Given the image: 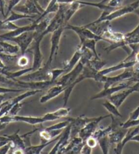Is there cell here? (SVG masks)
I'll use <instances>...</instances> for the list:
<instances>
[{"label": "cell", "mask_w": 139, "mask_h": 154, "mask_svg": "<svg viewBox=\"0 0 139 154\" xmlns=\"http://www.w3.org/2000/svg\"><path fill=\"white\" fill-rule=\"evenodd\" d=\"M138 7L139 0H137V1L133 2L132 4L127 5V6L119 7L111 12L103 11L100 16V17L97 20L93 21V22L90 23H88V25H94V24L104 22V21L111 22V20L117 19V18L122 17L123 16H125L128 14H130V13L134 12V10L137 9Z\"/></svg>", "instance_id": "6da1fadb"}, {"label": "cell", "mask_w": 139, "mask_h": 154, "mask_svg": "<svg viewBox=\"0 0 139 154\" xmlns=\"http://www.w3.org/2000/svg\"><path fill=\"white\" fill-rule=\"evenodd\" d=\"M50 67L47 65L42 66L41 67L36 71H31L23 76L20 77L18 79L25 82H44L51 81V74H50Z\"/></svg>", "instance_id": "7a4b0ae2"}, {"label": "cell", "mask_w": 139, "mask_h": 154, "mask_svg": "<svg viewBox=\"0 0 139 154\" xmlns=\"http://www.w3.org/2000/svg\"><path fill=\"white\" fill-rule=\"evenodd\" d=\"M37 35L36 31H26V32L20 34L18 36L14 37L8 39L7 41H11L15 42L20 48L21 55L25 54L29 46L33 43L35 38Z\"/></svg>", "instance_id": "3957f363"}, {"label": "cell", "mask_w": 139, "mask_h": 154, "mask_svg": "<svg viewBox=\"0 0 139 154\" xmlns=\"http://www.w3.org/2000/svg\"><path fill=\"white\" fill-rule=\"evenodd\" d=\"M84 63L80 60L77 65L71 71L61 75L55 82V84L60 85L64 87H67L69 85L73 84L78 78L80 73L82 72L84 67Z\"/></svg>", "instance_id": "277c9868"}, {"label": "cell", "mask_w": 139, "mask_h": 154, "mask_svg": "<svg viewBox=\"0 0 139 154\" xmlns=\"http://www.w3.org/2000/svg\"><path fill=\"white\" fill-rule=\"evenodd\" d=\"M65 29H70L73 31L80 39V42H84L85 39H95L97 42L98 41H105L103 37L96 34L94 31L91 30L90 29L86 27L85 26H75L67 24L65 26Z\"/></svg>", "instance_id": "5b68a950"}, {"label": "cell", "mask_w": 139, "mask_h": 154, "mask_svg": "<svg viewBox=\"0 0 139 154\" xmlns=\"http://www.w3.org/2000/svg\"><path fill=\"white\" fill-rule=\"evenodd\" d=\"M134 75L133 70H125L124 72L116 76H107L102 75L100 77L99 82L104 84L103 89L113 86L114 85L121 83V82L130 80Z\"/></svg>", "instance_id": "8992f818"}, {"label": "cell", "mask_w": 139, "mask_h": 154, "mask_svg": "<svg viewBox=\"0 0 139 154\" xmlns=\"http://www.w3.org/2000/svg\"><path fill=\"white\" fill-rule=\"evenodd\" d=\"M111 115L110 113L109 115L100 116V117H96V118H92V120H90L89 122L85 124V125L83 127V128L80 130L79 132L78 135L80 138H82L84 141L85 142L88 138L92 136L93 134L94 133L95 131H97L98 128V125L100 122L103 120L104 119L111 118Z\"/></svg>", "instance_id": "52a82bcc"}, {"label": "cell", "mask_w": 139, "mask_h": 154, "mask_svg": "<svg viewBox=\"0 0 139 154\" xmlns=\"http://www.w3.org/2000/svg\"><path fill=\"white\" fill-rule=\"evenodd\" d=\"M14 10L23 14L37 16H41L45 10L39 5L38 0H26L25 4L21 6H17Z\"/></svg>", "instance_id": "ba28073f"}, {"label": "cell", "mask_w": 139, "mask_h": 154, "mask_svg": "<svg viewBox=\"0 0 139 154\" xmlns=\"http://www.w3.org/2000/svg\"><path fill=\"white\" fill-rule=\"evenodd\" d=\"M136 92H139V82H136V84L133 86L128 87L127 88H125L116 94L111 95V97L108 98V99L113 103L117 108H119L128 96Z\"/></svg>", "instance_id": "9c48e42d"}, {"label": "cell", "mask_w": 139, "mask_h": 154, "mask_svg": "<svg viewBox=\"0 0 139 154\" xmlns=\"http://www.w3.org/2000/svg\"><path fill=\"white\" fill-rule=\"evenodd\" d=\"M44 37L45 36L43 35L42 33L37 32V35L33 42V44L32 46V50H33V65L31 67L33 69V71L38 69L42 66L43 55L41 52V48H40V45H41V42Z\"/></svg>", "instance_id": "30bf717a"}, {"label": "cell", "mask_w": 139, "mask_h": 154, "mask_svg": "<svg viewBox=\"0 0 139 154\" xmlns=\"http://www.w3.org/2000/svg\"><path fill=\"white\" fill-rule=\"evenodd\" d=\"M71 126L70 124V125L64 129L62 133L60 134L59 139L57 140L54 147L50 151L49 154H60L64 153V151L71 140Z\"/></svg>", "instance_id": "8fae6325"}, {"label": "cell", "mask_w": 139, "mask_h": 154, "mask_svg": "<svg viewBox=\"0 0 139 154\" xmlns=\"http://www.w3.org/2000/svg\"><path fill=\"white\" fill-rule=\"evenodd\" d=\"M64 30H65V27L62 26V27H60L59 29L56 30L52 33L51 39H50V42H51V46H50V56L48 60L46 63H45V65L49 66V67H51L52 63L55 57V55L57 54L58 50H59V44L60 38Z\"/></svg>", "instance_id": "7c38bea8"}, {"label": "cell", "mask_w": 139, "mask_h": 154, "mask_svg": "<svg viewBox=\"0 0 139 154\" xmlns=\"http://www.w3.org/2000/svg\"><path fill=\"white\" fill-rule=\"evenodd\" d=\"M132 82L131 81H125L121 82V83L117 84L116 85H114L113 86H111L106 89H103L100 92H98L97 94H95L94 96H93L91 98V100H96V99H105V98H108L111 97V95L117 93L121 90H124L125 88L130 87V84Z\"/></svg>", "instance_id": "4fadbf2b"}, {"label": "cell", "mask_w": 139, "mask_h": 154, "mask_svg": "<svg viewBox=\"0 0 139 154\" xmlns=\"http://www.w3.org/2000/svg\"><path fill=\"white\" fill-rule=\"evenodd\" d=\"M37 25H38V23H37L33 21V23H31V25L23 26H18V27L17 29H16L15 30L10 31L9 32L2 34V35H0V39H1V40L7 41L8 39L10 38L18 36L19 35H20V34L26 32V31H36Z\"/></svg>", "instance_id": "5bb4252c"}, {"label": "cell", "mask_w": 139, "mask_h": 154, "mask_svg": "<svg viewBox=\"0 0 139 154\" xmlns=\"http://www.w3.org/2000/svg\"><path fill=\"white\" fill-rule=\"evenodd\" d=\"M92 118H87L84 116H80L78 118H69L71 121V139L78 135L79 132L88 122L92 120Z\"/></svg>", "instance_id": "9a60e30c"}, {"label": "cell", "mask_w": 139, "mask_h": 154, "mask_svg": "<svg viewBox=\"0 0 139 154\" xmlns=\"http://www.w3.org/2000/svg\"><path fill=\"white\" fill-rule=\"evenodd\" d=\"M136 63V60H130V61H125L123 60L119 64L116 65L114 66H111L110 67L103 69L98 72V75H107L108 74L115 72L118 70L121 69H127L132 68L134 65Z\"/></svg>", "instance_id": "2e32d148"}, {"label": "cell", "mask_w": 139, "mask_h": 154, "mask_svg": "<svg viewBox=\"0 0 139 154\" xmlns=\"http://www.w3.org/2000/svg\"><path fill=\"white\" fill-rule=\"evenodd\" d=\"M138 133H139V126L128 128L126 133L125 134V137L122 140V142L117 143L116 147L114 148V153L116 154H121L122 153L123 149H124L125 145L127 143L130 141L132 138Z\"/></svg>", "instance_id": "e0dca14e"}, {"label": "cell", "mask_w": 139, "mask_h": 154, "mask_svg": "<svg viewBox=\"0 0 139 154\" xmlns=\"http://www.w3.org/2000/svg\"><path fill=\"white\" fill-rule=\"evenodd\" d=\"M66 89V87H64L58 84H54L52 86V87L48 90L46 93L40 98L39 102L42 104H44V103H47L49 100L54 99L58 95H60L63 92H65Z\"/></svg>", "instance_id": "ac0fdd59"}, {"label": "cell", "mask_w": 139, "mask_h": 154, "mask_svg": "<svg viewBox=\"0 0 139 154\" xmlns=\"http://www.w3.org/2000/svg\"><path fill=\"white\" fill-rule=\"evenodd\" d=\"M85 143L83 140L82 138L79 136H76L72 138L70 143H69L67 147L64 151L63 153H71V154H77L81 153L83 146Z\"/></svg>", "instance_id": "d6986e66"}, {"label": "cell", "mask_w": 139, "mask_h": 154, "mask_svg": "<svg viewBox=\"0 0 139 154\" xmlns=\"http://www.w3.org/2000/svg\"><path fill=\"white\" fill-rule=\"evenodd\" d=\"M119 126V123L116 124L114 129L108 135L109 141H110L111 145L113 144L117 145V143H119L120 142H122V140H123V139H124V137H125V134L128 131V129L122 128L121 127H119V128H118Z\"/></svg>", "instance_id": "ffe728a7"}, {"label": "cell", "mask_w": 139, "mask_h": 154, "mask_svg": "<svg viewBox=\"0 0 139 154\" xmlns=\"http://www.w3.org/2000/svg\"><path fill=\"white\" fill-rule=\"evenodd\" d=\"M83 54V50L81 46H78L76 50V51L74 52L73 55L72 56L71 58L69 60L66 61L65 65H64L63 68L65 69V73L71 71L77 65V63L79 62L81 59L82 56Z\"/></svg>", "instance_id": "44dd1931"}, {"label": "cell", "mask_w": 139, "mask_h": 154, "mask_svg": "<svg viewBox=\"0 0 139 154\" xmlns=\"http://www.w3.org/2000/svg\"><path fill=\"white\" fill-rule=\"evenodd\" d=\"M123 44H124V48L130 45L139 44V24L132 31L124 34Z\"/></svg>", "instance_id": "7402d4cb"}, {"label": "cell", "mask_w": 139, "mask_h": 154, "mask_svg": "<svg viewBox=\"0 0 139 154\" xmlns=\"http://www.w3.org/2000/svg\"><path fill=\"white\" fill-rule=\"evenodd\" d=\"M60 136V134L58 135V137L54 138V139H53L52 140H50V141H48V142H45V143L42 142L38 145H30V146H28V147H26V148L25 149V153H27V154H40V153H42V151L44 150V149L47 147V146H48L49 145H50L52 143H54V141H57L58 139H59Z\"/></svg>", "instance_id": "603a6c76"}, {"label": "cell", "mask_w": 139, "mask_h": 154, "mask_svg": "<svg viewBox=\"0 0 139 154\" xmlns=\"http://www.w3.org/2000/svg\"><path fill=\"white\" fill-rule=\"evenodd\" d=\"M83 6H84L79 3L78 0H76L73 3L67 5L65 11V21L66 25H67L73 16Z\"/></svg>", "instance_id": "cb8c5ba5"}, {"label": "cell", "mask_w": 139, "mask_h": 154, "mask_svg": "<svg viewBox=\"0 0 139 154\" xmlns=\"http://www.w3.org/2000/svg\"><path fill=\"white\" fill-rule=\"evenodd\" d=\"M18 132H19V130H18L17 132H16L14 134L11 135L5 134L4 136H6L10 140L11 143V148H21L25 149L26 146L25 145L22 136H20L18 134Z\"/></svg>", "instance_id": "d4e9b609"}, {"label": "cell", "mask_w": 139, "mask_h": 154, "mask_svg": "<svg viewBox=\"0 0 139 154\" xmlns=\"http://www.w3.org/2000/svg\"><path fill=\"white\" fill-rule=\"evenodd\" d=\"M0 46L2 48L0 50V52L6 53L7 54L17 55L20 52V48L18 45H12L4 40L0 41Z\"/></svg>", "instance_id": "484cf974"}, {"label": "cell", "mask_w": 139, "mask_h": 154, "mask_svg": "<svg viewBox=\"0 0 139 154\" xmlns=\"http://www.w3.org/2000/svg\"><path fill=\"white\" fill-rule=\"evenodd\" d=\"M36 17H37V15H29L20 12L17 13L12 10L11 14L8 17L6 18V19L2 20V22H14V21L20 19H25V18H26V19H33V18H36Z\"/></svg>", "instance_id": "4316f807"}, {"label": "cell", "mask_w": 139, "mask_h": 154, "mask_svg": "<svg viewBox=\"0 0 139 154\" xmlns=\"http://www.w3.org/2000/svg\"><path fill=\"white\" fill-rule=\"evenodd\" d=\"M102 105L105 108V109L111 115L115 117H119V118L122 117V114L120 113L119 111L118 108H117L116 106L109 99L105 100L104 103H103Z\"/></svg>", "instance_id": "83f0119b"}, {"label": "cell", "mask_w": 139, "mask_h": 154, "mask_svg": "<svg viewBox=\"0 0 139 154\" xmlns=\"http://www.w3.org/2000/svg\"><path fill=\"white\" fill-rule=\"evenodd\" d=\"M97 41L95 40V39H85L84 42H80L79 46L82 47L86 48L89 49L90 51L93 52V54H94L95 57L97 58H100L99 55L98 54L97 52V48H96V46H97Z\"/></svg>", "instance_id": "f1b7e54d"}, {"label": "cell", "mask_w": 139, "mask_h": 154, "mask_svg": "<svg viewBox=\"0 0 139 154\" xmlns=\"http://www.w3.org/2000/svg\"><path fill=\"white\" fill-rule=\"evenodd\" d=\"M98 145L100 146L101 150H102V152L104 154L109 153V147H110L111 144L110 141H109L108 135L107 136L103 137L98 139Z\"/></svg>", "instance_id": "f546056e"}, {"label": "cell", "mask_w": 139, "mask_h": 154, "mask_svg": "<svg viewBox=\"0 0 139 154\" xmlns=\"http://www.w3.org/2000/svg\"><path fill=\"white\" fill-rule=\"evenodd\" d=\"M71 111L70 108H67L66 107H63L62 108L58 109L57 110L53 111L54 115L57 117L58 119L65 118L69 116V113Z\"/></svg>", "instance_id": "4dcf8cb0"}, {"label": "cell", "mask_w": 139, "mask_h": 154, "mask_svg": "<svg viewBox=\"0 0 139 154\" xmlns=\"http://www.w3.org/2000/svg\"><path fill=\"white\" fill-rule=\"evenodd\" d=\"M119 126L122 128L128 129L132 127L139 126V118L136 119H128L126 122L124 123H119Z\"/></svg>", "instance_id": "1f68e13d"}, {"label": "cell", "mask_w": 139, "mask_h": 154, "mask_svg": "<svg viewBox=\"0 0 139 154\" xmlns=\"http://www.w3.org/2000/svg\"><path fill=\"white\" fill-rule=\"evenodd\" d=\"M65 73V69L63 67L62 69H55L50 70L51 74V81L56 82V81L60 78V77Z\"/></svg>", "instance_id": "d6a6232c"}, {"label": "cell", "mask_w": 139, "mask_h": 154, "mask_svg": "<svg viewBox=\"0 0 139 154\" xmlns=\"http://www.w3.org/2000/svg\"><path fill=\"white\" fill-rule=\"evenodd\" d=\"M29 59L25 54L21 55L17 59V65L21 67H25L29 65Z\"/></svg>", "instance_id": "836d02e7"}, {"label": "cell", "mask_w": 139, "mask_h": 154, "mask_svg": "<svg viewBox=\"0 0 139 154\" xmlns=\"http://www.w3.org/2000/svg\"><path fill=\"white\" fill-rule=\"evenodd\" d=\"M23 103H18L17 104H15L13 107H12L11 109L10 110V111L8 112V115L10 116H17V114L19 112L20 110L22 109L23 107Z\"/></svg>", "instance_id": "e575fe53"}, {"label": "cell", "mask_w": 139, "mask_h": 154, "mask_svg": "<svg viewBox=\"0 0 139 154\" xmlns=\"http://www.w3.org/2000/svg\"><path fill=\"white\" fill-rule=\"evenodd\" d=\"M20 1H21V0H10L8 6L7 12L6 14V17H5V18L6 17V16L10 12H11L12 10H13V9L14 8V7L17 6Z\"/></svg>", "instance_id": "d590c367"}, {"label": "cell", "mask_w": 139, "mask_h": 154, "mask_svg": "<svg viewBox=\"0 0 139 154\" xmlns=\"http://www.w3.org/2000/svg\"><path fill=\"white\" fill-rule=\"evenodd\" d=\"M85 143H86V145H88L89 147L93 149L97 146L98 140L95 137H94L93 136H91L88 138L86 140H85Z\"/></svg>", "instance_id": "8d00e7d4"}, {"label": "cell", "mask_w": 139, "mask_h": 154, "mask_svg": "<svg viewBox=\"0 0 139 154\" xmlns=\"http://www.w3.org/2000/svg\"><path fill=\"white\" fill-rule=\"evenodd\" d=\"M108 4L109 6L113 8H119L122 6L123 0H109Z\"/></svg>", "instance_id": "74e56055"}, {"label": "cell", "mask_w": 139, "mask_h": 154, "mask_svg": "<svg viewBox=\"0 0 139 154\" xmlns=\"http://www.w3.org/2000/svg\"><path fill=\"white\" fill-rule=\"evenodd\" d=\"M92 153V148H91L89 147L88 145H86V143H85L84 145L83 146V147L82 149L81 153L82 154H90Z\"/></svg>", "instance_id": "f35d334b"}, {"label": "cell", "mask_w": 139, "mask_h": 154, "mask_svg": "<svg viewBox=\"0 0 139 154\" xmlns=\"http://www.w3.org/2000/svg\"><path fill=\"white\" fill-rule=\"evenodd\" d=\"M138 118H139V106H138V107L130 113L129 117L130 119H136Z\"/></svg>", "instance_id": "ab89813d"}, {"label": "cell", "mask_w": 139, "mask_h": 154, "mask_svg": "<svg viewBox=\"0 0 139 154\" xmlns=\"http://www.w3.org/2000/svg\"><path fill=\"white\" fill-rule=\"evenodd\" d=\"M131 140H132V141H136V142H139V133L136 134V135H134L132 138Z\"/></svg>", "instance_id": "60d3db41"}, {"label": "cell", "mask_w": 139, "mask_h": 154, "mask_svg": "<svg viewBox=\"0 0 139 154\" xmlns=\"http://www.w3.org/2000/svg\"><path fill=\"white\" fill-rule=\"evenodd\" d=\"M10 142V140H0V148L2 147H3L4 145H6L7 143H8Z\"/></svg>", "instance_id": "b9f144b4"}, {"label": "cell", "mask_w": 139, "mask_h": 154, "mask_svg": "<svg viewBox=\"0 0 139 154\" xmlns=\"http://www.w3.org/2000/svg\"><path fill=\"white\" fill-rule=\"evenodd\" d=\"M5 99V95L3 94L0 93V104H2V102L4 101V100Z\"/></svg>", "instance_id": "7bdbcfd3"}, {"label": "cell", "mask_w": 139, "mask_h": 154, "mask_svg": "<svg viewBox=\"0 0 139 154\" xmlns=\"http://www.w3.org/2000/svg\"><path fill=\"white\" fill-rule=\"evenodd\" d=\"M134 14H136L139 17V7L137 9H136L134 10Z\"/></svg>", "instance_id": "ee69618b"}, {"label": "cell", "mask_w": 139, "mask_h": 154, "mask_svg": "<svg viewBox=\"0 0 139 154\" xmlns=\"http://www.w3.org/2000/svg\"><path fill=\"white\" fill-rule=\"evenodd\" d=\"M108 1H109V0H102V1H101L100 2H101V3H103V4H105L106 2H108Z\"/></svg>", "instance_id": "f6af8a7d"}]
</instances>
